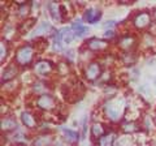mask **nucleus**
Segmentation results:
<instances>
[{
  "mask_svg": "<svg viewBox=\"0 0 156 146\" xmlns=\"http://www.w3.org/2000/svg\"><path fill=\"white\" fill-rule=\"evenodd\" d=\"M126 110H128V99L124 95L119 94L111 97V98H107L104 103L101 104V114L107 120L112 121V123L124 120Z\"/></svg>",
  "mask_w": 156,
  "mask_h": 146,
  "instance_id": "nucleus-1",
  "label": "nucleus"
},
{
  "mask_svg": "<svg viewBox=\"0 0 156 146\" xmlns=\"http://www.w3.org/2000/svg\"><path fill=\"white\" fill-rule=\"evenodd\" d=\"M38 55V50L34 43H23V45L18 46L14 51L13 63L17 64L20 68H27L33 67L35 63V56Z\"/></svg>",
  "mask_w": 156,
  "mask_h": 146,
  "instance_id": "nucleus-2",
  "label": "nucleus"
},
{
  "mask_svg": "<svg viewBox=\"0 0 156 146\" xmlns=\"http://www.w3.org/2000/svg\"><path fill=\"white\" fill-rule=\"evenodd\" d=\"M130 24L134 30L144 33V30L150 29V26L152 25V14L150 11H138L131 16Z\"/></svg>",
  "mask_w": 156,
  "mask_h": 146,
  "instance_id": "nucleus-3",
  "label": "nucleus"
},
{
  "mask_svg": "<svg viewBox=\"0 0 156 146\" xmlns=\"http://www.w3.org/2000/svg\"><path fill=\"white\" fill-rule=\"evenodd\" d=\"M56 72V64L48 59H39L33 64V73L41 80L51 77Z\"/></svg>",
  "mask_w": 156,
  "mask_h": 146,
  "instance_id": "nucleus-4",
  "label": "nucleus"
},
{
  "mask_svg": "<svg viewBox=\"0 0 156 146\" xmlns=\"http://www.w3.org/2000/svg\"><path fill=\"white\" fill-rule=\"evenodd\" d=\"M34 106H35V108H38L39 111H43V112H53V111L57 110L58 102L50 93L41 97H35L34 98Z\"/></svg>",
  "mask_w": 156,
  "mask_h": 146,
  "instance_id": "nucleus-5",
  "label": "nucleus"
},
{
  "mask_svg": "<svg viewBox=\"0 0 156 146\" xmlns=\"http://www.w3.org/2000/svg\"><path fill=\"white\" fill-rule=\"evenodd\" d=\"M139 43V38L134 33H124L117 38L116 46L121 52H131L134 51Z\"/></svg>",
  "mask_w": 156,
  "mask_h": 146,
  "instance_id": "nucleus-6",
  "label": "nucleus"
},
{
  "mask_svg": "<svg viewBox=\"0 0 156 146\" xmlns=\"http://www.w3.org/2000/svg\"><path fill=\"white\" fill-rule=\"evenodd\" d=\"M103 65L100 64L99 60H91L89 63H86L83 67V77L86 81L89 82H98V80L100 78V76L103 75Z\"/></svg>",
  "mask_w": 156,
  "mask_h": 146,
  "instance_id": "nucleus-7",
  "label": "nucleus"
},
{
  "mask_svg": "<svg viewBox=\"0 0 156 146\" xmlns=\"http://www.w3.org/2000/svg\"><path fill=\"white\" fill-rule=\"evenodd\" d=\"M143 114V102L134 98V99H129L128 100V110H126L125 114V119L126 120H135L138 121V119L142 116Z\"/></svg>",
  "mask_w": 156,
  "mask_h": 146,
  "instance_id": "nucleus-8",
  "label": "nucleus"
},
{
  "mask_svg": "<svg viewBox=\"0 0 156 146\" xmlns=\"http://www.w3.org/2000/svg\"><path fill=\"white\" fill-rule=\"evenodd\" d=\"M111 43L107 39H100V38H90L89 41H86L85 48H87L92 53H105L109 50Z\"/></svg>",
  "mask_w": 156,
  "mask_h": 146,
  "instance_id": "nucleus-9",
  "label": "nucleus"
},
{
  "mask_svg": "<svg viewBox=\"0 0 156 146\" xmlns=\"http://www.w3.org/2000/svg\"><path fill=\"white\" fill-rule=\"evenodd\" d=\"M139 50L144 53H150L156 51V37L152 35L150 31H144L139 38L138 43Z\"/></svg>",
  "mask_w": 156,
  "mask_h": 146,
  "instance_id": "nucleus-10",
  "label": "nucleus"
},
{
  "mask_svg": "<svg viewBox=\"0 0 156 146\" xmlns=\"http://www.w3.org/2000/svg\"><path fill=\"white\" fill-rule=\"evenodd\" d=\"M20 120H21V124L25 126L26 129H37L39 128V120L35 116V114L30 110H25L22 111L21 115H20Z\"/></svg>",
  "mask_w": 156,
  "mask_h": 146,
  "instance_id": "nucleus-11",
  "label": "nucleus"
},
{
  "mask_svg": "<svg viewBox=\"0 0 156 146\" xmlns=\"http://www.w3.org/2000/svg\"><path fill=\"white\" fill-rule=\"evenodd\" d=\"M56 138L50 132H42L34 136L31 140V146H55Z\"/></svg>",
  "mask_w": 156,
  "mask_h": 146,
  "instance_id": "nucleus-12",
  "label": "nucleus"
},
{
  "mask_svg": "<svg viewBox=\"0 0 156 146\" xmlns=\"http://www.w3.org/2000/svg\"><path fill=\"white\" fill-rule=\"evenodd\" d=\"M140 129H142V125H140L139 121L124 119V120L120 123V130L122 132V134L133 136V134H135V133H138Z\"/></svg>",
  "mask_w": 156,
  "mask_h": 146,
  "instance_id": "nucleus-13",
  "label": "nucleus"
},
{
  "mask_svg": "<svg viewBox=\"0 0 156 146\" xmlns=\"http://www.w3.org/2000/svg\"><path fill=\"white\" fill-rule=\"evenodd\" d=\"M18 73H20V67L17 64L11 63L9 65H7L3 69V72H2V85L7 84V82H9V81L16 80V77L18 76Z\"/></svg>",
  "mask_w": 156,
  "mask_h": 146,
  "instance_id": "nucleus-14",
  "label": "nucleus"
},
{
  "mask_svg": "<svg viewBox=\"0 0 156 146\" xmlns=\"http://www.w3.org/2000/svg\"><path fill=\"white\" fill-rule=\"evenodd\" d=\"M48 7V13L55 22H64V16H62V9H61V3L57 2H50L47 4Z\"/></svg>",
  "mask_w": 156,
  "mask_h": 146,
  "instance_id": "nucleus-15",
  "label": "nucleus"
},
{
  "mask_svg": "<svg viewBox=\"0 0 156 146\" xmlns=\"http://www.w3.org/2000/svg\"><path fill=\"white\" fill-rule=\"evenodd\" d=\"M50 89L51 86L47 81L44 80H35L31 84V93L35 97H41L44 94H50Z\"/></svg>",
  "mask_w": 156,
  "mask_h": 146,
  "instance_id": "nucleus-16",
  "label": "nucleus"
},
{
  "mask_svg": "<svg viewBox=\"0 0 156 146\" xmlns=\"http://www.w3.org/2000/svg\"><path fill=\"white\" fill-rule=\"evenodd\" d=\"M108 132L105 128V125L101 123V121H92V124L90 126V134H91V138L94 140V141H98V140H100L103 136Z\"/></svg>",
  "mask_w": 156,
  "mask_h": 146,
  "instance_id": "nucleus-17",
  "label": "nucleus"
},
{
  "mask_svg": "<svg viewBox=\"0 0 156 146\" xmlns=\"http://www.w3.org/2000/svg\"><path fill=\"white\" fill-rule=\"evenodd\" d=\"M100 17H101V11L100 9H98V8H87V9H85V12H83L82 20H83V22L92 25V24H96L98 21H99Z\"/></svg>",
  "mask_w": 156,
  "mask_h": 146,
  "instance_id": "nucleus-18",
  "label": "nucleus"
},
{
  "mask_svg": "<svg viewBox=\"0 0 156 146\" xmlns=\"http://www.w3.org/2000/svg\"><path fill=\"white\" fill-rule=\"evenodd\" d=\"M117 138H119V136H117L116 130L109 129L100 140L96 141V146H115Z\"/></svg>",
  "mask_w": 156,
  "mask_h": 146,
  "instance_id": "nucleus-19",
  "label": "nucleus"
},
{
  "mask_svg": "<svg viewBox=\"0 0 156 146\" xmlns=\"http://www.w3.org/2000/svg\"><path fill=\"white\" fill-rule=\"evenodd\" d=\"M18 128V124H17V120L12 118V116H5V118H2V130L3 133L5 132H13Z\"/></svg>",
  "mask_w": 156,
  "mask_h": 146,
  "instance_id": "nucleus-20",
  "label": "nucleus"
},
{
  "mask_svg": "<svg viewBox=\"0 0 156 146\" xmlns=\"http://www.w3.org/2000/svg\"><path fill=\"white\" fill-rule=\"evenodd\" d=\"M61 138H64L66 142H69L72 145H76L78 141H80V133L76 132L73 129H69V128H62L61 129Z\"/></svg>",
  "mask_w": 156,
  "mask_h": 146,
  "instance_id": "nucleus-21",
  "label": "nucleus"
},
{
  "mask_svg": "<svg viewBox=\"0 0 156 146\" xmlns=\"http://www.w3.org/2000/svg\"><path fill=\"white\" fill-rule=\"evenodd\" d=\"M70 27L73 29V31H74V35L77 38H83L90 31L89 27H87L85 24H83V21H76V22H73Z\"/></svg>",
  "mask_w": 156,
  "mask_h": 146,
  "instance_id": "nucleus-22",
  "label": "nucleus"
},
{
  "mask_svg": "<svg viewBox=\"0 0 156 146\" xmlns=\"http://www.w3.org/2000/svg\"><path fill=\"white\" fill-rule=\"evenodd\" d=\"M17 33H18V27H16L13 24H7V25L3 27V39H5L7 42L12 41L16 38Z\"/></svg>",
  "mask_w": 156,
  "mask_h": 146,
  "instance_id": "nucleus-23",
  "label": "nucleus"
},
{
  "mask_svg": "<svg viewBox=\"0 0 156 146\" xmlns=\"http://www.w3.org/2000/svg\"><path fill=\"white\" fill-rule=\"evenodd\" d=\"M120 61L122 63V65H125V67L134 65L136 63V53L134 51H131V52H121Z\"/></svg>",
  "mask_w": 156,
  "mask_h": 146,
  "instance_id": "nucleus-24",
  "label": "nucleus"
},
{
  "mask_svg": "<svg viewBox=\"0 0 156 146\" xmlns=\"http://www.w3.org/2000/svg\"><path fill=\"white\" fill-rule=\"evenodd\" d=\"M56 75L60 77H68L70 75V65L69 61L66 60H60L56 63Z\"/></svg>",
  "mask_w": 156,
  "mask_h": 146,
  "instance_id": "nucleus-25",
  "label": "nucleus"
},
{
  "mask_svg": "<svg viewBox=\"0 0 156 146\" xmlns=\"http://www.w3.org/2000/svg\"><path fill=\"white\" fill-rule=\"evenodd\" d=\"M115 146H139L135 142V140L133 138V136L129 134H122L117 138Z\"/></svg>",
  "mask_w": 156,
  "mask_h": 146,
  "instance_id": "nucleus-26",
  "label": "nucleus"
},
{
  "mask_svg": "<svg viewBox=\"0 0 156 146\" xmlns=\"http://www.w3.org/2000/svg\"><path fill=\"white\" fill-rule=\"evenodd\" d=\"M51 25H50V24H48L47 21H43V22H41V24H39V25L35 27V29H34V33L31 34V35H33V38H39V37H42V35H44V34H47L48 31H50L51 30Z\"/></svg>",
  "mask_w": 156,
  "mask_h": 146,
  "instance_id": "nucleus-27",
  "label": "nucleus"
},
{
  "mask_svg": "<svg viewBox=\"0 0 156 146\" xmlns=\"http://www.w3.org/2000/svg\"><path fill=\"white\" fill-rule=\"evenodd\" d=\"M30 11H31V8H30V4L29 3H21V4H17L16 5V13L20 18H22V21L26 20V17L29 16Z\"/></svg>",
  "mask_w": 156,
  "mask_h": 146,
  "instance_id": "nucleus-28",
  "label": "nucleus"
},
{
  "mask_svg": "<svg viewBox=\"0 0 156 146\" xmlns=\"http://www.w3.org/2000/svg\"><path fill=\"white\" fill-rule=\"evenodd\" d=\"M18 87H20V82L16 81V80H13V81L7 82V84H3L2 85V90H3V93L12 95V94H16L17 93Z\"/></svg>",
  "mask_w": 156,
  "mask_h": 146,
  "instance_id": "nucleus-29",
  "label": "nucleus"
},
{
  "mask_svg": "<svg viewBox=\"0 0 156 146\" xmlns=\"http://www.w3.org/2000/svg\"><path fill=\"white\" fill-rule=\"evenodd\" d=\"M61 9H62V16H64V21L65 20H70L76 13V8L73 3H61Z\"/></svg>",
  "mask_w": 156,
  "mask_h": 146,
  "instance_id": "nucleus-30",
  "label": "nucleus"
},
{
  "mask_svg": "<svg viewBox=\"0 0 156 146\" xmlns=\"http://www.w3.org/2000/svg\"><path fill=\"white\" fill-rule=\"evenodd\" d=\"M34 25H35V18H26V20L21 21V24L18 25V33L26 34L34 27Z\"/></svg>",
  "mask_w": 156,
  "mask_h": 146,
  "instance_id": "nucleus-31",
  "label": "nucleus"
},
{
  "mask_svg": "<svg viewBox=\"0 0 156 146\" xmlns=\"http://www.w3.org/2000/svg\"><path fill=\"white\" fill-rule=\"evenodd\" d=\"M62 37H61V31L60 30H53L52 33V46L55 51H61L62 50Z\"/></svg>",
  "mask_w": 156,
  "mask_h": 146,
  "instance_id": "nucleus-32",
  "label": "nucleus"
},
{
  "mask_svg": "<svg viewBox=\"0 0 156 146\" xmlns=\"http://www.w3.org/2000/svg\"><path fill=\"white\" fill-rule=\"evenodd\" d=\"M61 37H62V42H64V45H70L73 42V39L76 38L74 35V31H73V29L70 26H65L64 29H61Z\"/></svg>",
  "mask_w": 156,
  "mask_h": 146,
  "instance_id": "nucleus-33",
  "label": "nucleus"
},
{
  "mask_svg": "<svg viewBox=\"0 0 156 146\" xmlns=\"http://www.w3.org/2000/svg\"><path fill=\"white\" fill-rule=\"evenodd\" d=\"M9 53V42H7L5 39H2V43H0V61L4 63L7 59Z\"/></svg>",
  "mask_w": 156,
  "mask_h": 146,
  "instance_id": "nucleus-34",
  "label": "nucleus"
},
{
  "mask_svg": "<svg viewBox=\"0 0 156 146\" xmlns=\"http://www.w3.org/2000/svg\"><path fill=\"white\" fill-rule=\"evenodd\" d=\"M111 80H112V73L108 69H104L103 71V75L100 76V78L98 80V84L101 82V84H105V85H111Z\"/></svg>",
  "mask_w": 156,
  "mask_h": 146,
  "instance_id": "nucleus-35",
  "label": "nucleus"
},
{
  "mask_svg": "<svg viewBox=\"0 0 156 146\" xmlns=\"http://www.w3.org/2000/svg\"><path fill=\"white\" fill-rule=\"evenodd\" d=\"M5 116H9V106L2 102V118H5Z\"/></svg>",
  "mask_w": 156,
  "mask_h": 146,
  "instance_id": "nucleus-36",
  "label": "nucleus"
},
{
  "mask_svg": "<svg viewBox=\"0 0 156 146\" xmlns=\"http://www.w3.org/2000/svg\"><path fill=\"white\" fill-rule=\"evenodd\" d=\"M116 37V33H115V30H107L105 31V34H104V38L105 39H113V38Z\"/></svg>",
  "mask_w": 156,
  "mask_h": 146,
  "instance_id": "nucleus-37",
  "label": "nucleus"
},
{
  "mask_svg": "<svg viewBox=\"0 0 156 146\" xmlns=\"http://www.w3.org/2000/svg\"><path fill=\"white\" fill-rule=\"evenodd\" d=\"M55 146H74V145H72V144H69V142H66L64 138H60L58 141H56Z\"/></svg>",
  "mask_w": 156,
  "mask_h": 146,
  "instance_id": "nucleus-38",
  "label": "nucleus"
},
{
  "mask_svg": "<svg viewBox=\"0 0 156 146\" xmlns=\"http://www.w3.org/2000/svg\"><path fill=\"white\" fill-rule=\"evenodd\" d=\"M115 26H116L115 21H108V22L104 24V27H109V30H112V27H115Z\"/></svg>",
  "mask_w": 156,
  "mask_h": 146,
  "instance_id": "nucleus-39",
  "label": "nucleus"
},
{
  "mask_svg": "<svg viewBox=\"0 0 156 146\" xmlns=\"http://www.w3.org/2000/svg\"><path fill=\"white\" fill-rule=\"evenodd\" d=\"M148 31H150L151 34H152V35H155V37H156V24H154V22H152V25L150 26Z\"/></svg>",
  "mask_w": 156,
  "mask_h": 146,
  "instance_id": "nucleus-40",
  "label": "nucleus"
},
{
  "mask_svg": "<svg viewBox=\"0 0 156 146\" xmlns=\"http://www.w3.org/2000/svg\"><path fill=\"white\" fill-rule=\"evenodd\" d=\"M86 128H87V124H86V119H83V123H82V134H86Z\"/></svg>",
  "mask_w": 156,
  "mask_h": 146,
  "instance_id": "nucleus-41",
  "label": "nucleus"
},
{
  "mask_svg": "<svg viewBox=\"0 0 156 146\" xmlns=\"http://www.w3.org/2000/svg\"><path fill=\"white\" fill-rule=\"evenodd\" d=\"M151 14H152V22L156 24V7L152 9V12H151Z\"/></svg>",
  "mask_w": 156,
  "mask_h": 146,
  "instance_id": "nucleus-42",
  "label": "nucleus"
},
{
  "mask_svg": "<svg viewBox=\"0 0 156 146\" xmlns=\"http://www.w3.org/2000/svg\"><path fill=\"white\" fill-rule=\"evenodd\" d=\"M154 125H155V128H156V112L154 114Z\"/></svg>",
  "mask_w": 156,
  "mask_h": 146,
  "instance_id": "nucleus-43",
  "label": "nucleus"
},
{
  "mask_svg": "<svg viewBox=\"0 0 156 146\" xmlns=\"http://www.w3.org/2000/svg\"><path fill=\"white\" fill-rule=\"evenodd\" d=\"M14 146H22V145H14Z\"/></svg>",
  "mask_w": 156,
  "mask_h": 146,
  "instance_id": "nucleus-44",
  "label": "nucleus"
}]
</instances>
